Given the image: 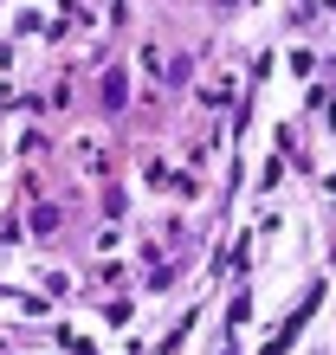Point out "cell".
I'll return each mask as SVG.
<instances>
[{
    "mask_svg": "<svg viewBox=\"0 0 336 355\" xmlns=\"http://www.w3.org/2000/svg\"><path fill=\"white\" fill-rule=\"evenodd\" d=\"M97 97H103V110H123V97H130V78H123V71H110Z\"/></svg>",
    "mask_w": 336,
    "mask_h": 355,
    "instance_id": "obj_1",
    "label": "cell"
},
{
    "mask_svg": "<svg viewBox=\"0 0 336 355\" xmlns=\"http://www.w3.org/2000/svg\"><path fill=\"white\" fill-rule=\"evenodd\" d=\"M214 7H233V0H214Z\"/></svg>",
    "mask_w": 336,
    "mask_h": 355,
    "instance_id": "obj_2",
    "label": "cell"
}]
</instances>
